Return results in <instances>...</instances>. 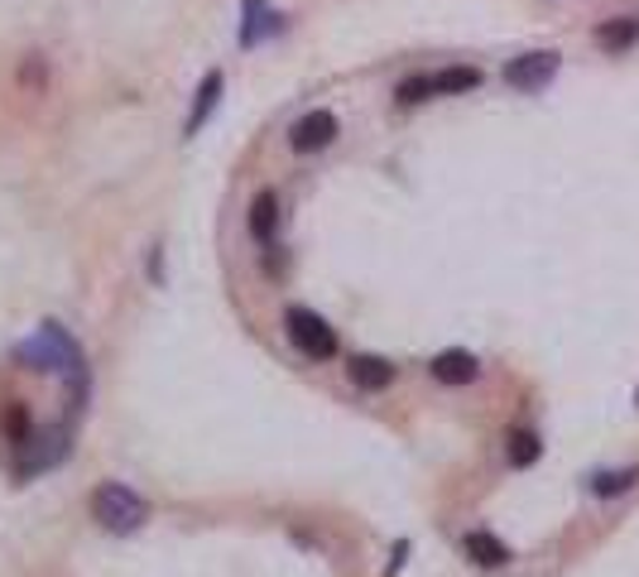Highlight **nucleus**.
<instances>
[{
    "instance_id": "nucleus-13",
    "label": "nucleus",
    "mask_w": 639,
    "mask_h": 577,
    "mask_svg": "<svg viewBox=\"0 0 639 577\" xmlns=\"http://www.w3.org/2000/svg\"><path fill=\"white\" fill-rule=\"evenodd\" d=\"M635 482H639V467H621V472H597V476H591V491H597V496H621V491H630Z\"/></svg>"
},
{
    "instance_id": "nucleus-14",
    "label": "nucleus",
    "mask_w": 639,
    "mask_h": 577,
    "mask_svg": "<svg viewBox=\"0 0 639 577\" xmlns=\"http://www.w3.org/2000/svg\"><path fill=\"white\" fill-rule=\"evenodd\" d=\"M538 433L529 428H520V433H510V467H529V462H538Z\"/></svg>"
},
{
    "instance_id": "nucleus-2",
    "label": "nucleus",
    "mask_w": 639,
    "mask_h": 577,
    "mask_svg": "<svg viewBox=\"0 0 639 577\" xmlns=\"http://www.w3.org/2000/svg\"><path fill=\"white\" fill-rule=\"evenodd\" d=\"M284 328H289V342H294L308 361H332L336 357V332L328 328V318H318L312 308L294 304L284 313Z\"/></svg>"
},
{
    "instance_id": "nucleus-11",
    "label": "nucleus",
    "mask_w": 639,
    "mask_h": 577,
    "mask_svg": "<svg viewBox=\"0 0 639 577\" xmlns=\"http://www.w3.org/2000/svg\"><path fill=\"white\" fill-rule=\"evenodd\" d=\"M217 97H221V73H207V77L197 82V102H193V116H188L183 136H197V130L207 126V116L217 111Z\"/></svg>"
},
{
    "instance_id": "nucleus-4",
    "label": "nucleus",
    "mask_w": 639,
    "mask_h": 577,
    "mask_svg": "<svg viewBox=\"0 0 639 577\" xmlns=\"http://www.w3.org/2000/svg\"><path fill=\"white\" fill-rule=\"evenodd\" d=\"M20 361H34L39 371H77L82 357H77V342L67 337L63 328H43L39 337H29L25 347H20Z\"/></svg>"
},
{
    "instance_id": "nucleus-6",
    "label": "nucleus",
    "mask_w": 639,
    "mask_h": 577,
    "mask_svg": "<svg viewBox=\"0 0 639 577\" xmlns=\"http://www.w3.org/2000/svg\"><path fill=\"white\" fill-rule=\"evenodd\" d=\"M332 140H336V116L332 111H308V116H298L294 130H289V144H294L298 154H318V150H328Z\"/></svg>"
},
{
    "instance_id": "nucleus-8",
    "label": "nucleus",
    "mask_w": 639,
    "mask_h": 577,
    "mask_svg": "<svg viewBox=\"0 0 639 577\" xmlns=\"http://www.w3.org/2000/svg\"><path fill=\"white\" fill-rule=\"evenodd\" d=\"M462 549H467V559L476 563V568H504V563H510V549H504L496 535H486V529L462 535Z\"/></svg>"
},
{
    "instance_id": "nucleus-1",
    "label": "nucleus",
    "mask_w": 639,
    "mask_h": 577,
    "mask_svg": "<svg viewBox=\"0 0 639 577\" xmlns=\"http://www.w3.org/2000/svg\"><path fill=\"white\" fill-rule=\"evenodd\" d=\"M92 520L101 529H111V535H135L150 520V505L126 482H101L92 491Z\"/></svg>"
},
{
    "instance_id": "nucleus-9",
    "label": "nucleus",
    "mask_w": 639,
    "mask_h": 577,
    "mask_svg": "<svg viewBox=\"0 0 639 577\" xmlns=\"http://www.w3.org/2000/svg\"><path fill=\"white\" fill-rule=\"evenodd\" d=\"M251 236L260 246H274V236H279V197L269 188L255 193V203H251Z\"/></svg>"
},
{
    "instance_id": "nucleus-15",
    "label": "nucleus",
    "mask_w": 639,
    "mask_h": 577,
    "mask_svg": "<svg viewBox=\"0 0 639 577\" xmlns=\"http://www.w3.org/2000/svg\"><path fill=\"white\" fill-rule=\"evenodd\" d=\"M265 20H274V15H269L265 0H245V29H241V43H245V49H251V43H260Z\"/></svg>"
},
{
    "instance_id": "nucleus-10",
    "label": "nucleus",
    "mask_w": 639,
    "mask_h": 577,
    "mask_svg": "<svg viewBox=\"0 0 639 577\" xmlns=\"http://www.w3.org/2000/svg\"><path fill=\"white\" fill-rule=\"evenodd\" d=\"M346 375H352V385H361V390H385V385L395 381V366L385 357H352L346 361Z\"/></svg>"
},
{
    "instance_id": "nucleus-12",
    "label": "nucleus",
    "mask_w": 639,
    "mask_h": 577,
    "mask_svg": "<svg viewBox=\"0 0 639 577\" xmlns=\"http://www.w3.org/2000/svg\"><path fill=\"white\" fill-rule=\"evenodd\" d=\"M635 39H639V25H635V20H611V25L597 29V43H601V49H611V53L630 49Z\"/></svg>"
},
{
    "instance_id": "nucleus-16",
    "label": "nucleus",
    "mask_w": 639,
    "mask_h": 577,
    "mask_svg": "<svg viewBox=\"0 0 639 577\" xmlns=\"http://www.w3.org/2000/svg\"><path fill=\"white\" fill-rule=\"evenodd\" d=\"M5 433H10V443H15V448H25V443H34L29 438V419H25V409H10V414H5Z\"/></svg>"
},
{
    "instance_id": "nucleus-5",
    "label": "nucleus",
    "mask_w": 639,
    "mask_h": 577,
    "mask_svg": "<svg viewBox=\"0 0 639 577\" xmlns=\"http://www.w3.org/2000/svg\"><path fill=\"white\" fill-rule=\"evenodd\" d=\"M558 77V53H524V59H514L510 68H504V82L514 87V92H538V87H548Z\"/></svg>"
},
{
    "instance_id": "nucleus-3",
    "label": "nucleus",
    "mask_w": 639,
    "mask_h": 577,
    "mask_svg": "<svg viewBox=\"0 0 639 577\" xmlns=\"http://www.w3.org/2000/svg\"><path fill=\"white\" fill-rule=\"evenodd\" d=\"M476 87H481V73L476 68H437V73H423V77H409V82H399V102L413 106V102H429V97L476 92Z\"/></svg>"
},
{
    "instance_id": "nucleus-7",
    "label": "nucleus",
    "mask_w": 639,
    "mask_h": 577,
    "mask_svg": "<svg viewBox=\"0 0 639 577\" xmlns=\"http://www.w3.org/2000/svg\"><path fill=\"white\" fill-rule=\"evenodd\" d=\"M429 371H433V381H443V385H471L481 375V361L471 357V351H437Z\"/></svg>"
}]
</instances>
